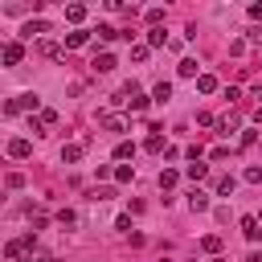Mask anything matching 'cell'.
Instances as JSON below:
<instances>
[{
	"instance_id": "cell-1",
	"label": "cell",
	"mask_w": 262,
	"mask_h": 262,
	"mask_svg": "<svg viewBox=\"0 0 262 262\" xmlns=\"http://www.w3.org/2000/svg\"><path fill=\"white\" fill-rule=\"evenodd\" d=\"M33 250H37V237H33V233L12 237V242L4 246V262H20V254H33Z\"/></svg>"
},
{
	"instance_id": "cell-2",
	"label": "cell",
	"mask_w": 262,
	"mask_h": 262,
	"mask_svg": "<svg viewBox=\"0 0 262 262\" xmlns=\"http://www.w3.org/2000/svg\"><path fill=\"white\" fill-rule=\"evenodd\" d=\"M20 111H29V115L41 111V98H37V94H16V98L4 102V115H20Z\"/></svg>"
},
{
	"instance_id": "cell-3",
	"label": "cell",
	"mask_w": 262,
	"mask_h": 262,
	"mask_svg": "<svg viewBox=\"0 0 262 262\" xmlns=\"http://www.w3.org/2000/svg\"><path fill=\"white\" fill-rule=\"evenodd\" d=\"M0 57H4V66H20V61H25V45H20V41H4Z\"/></svg>"
},
{
	"instance_id": "cell-4",
	"label": "cell",
	"mask_w": 262,
	"mask_h": 262,
	"mask_svg": "<svg viewBox=\"0 0 262 262\" xmlns=\"http://www.w3.org/2000/svg\"><path fill=\"white\" fill-rule=\"evenodd\" d=\"M98 123H102L106 131H127V119H119V115H111V111H98Z\"/></svg>"
},
{
	"instance_id": "cell-5",
	"label": "cell",
	"mask_w": 262,
	"mask_h": 262,
	"mask_svg": "<svg viewBox=\"0 0 262 262\" xmlns=\"http://www.w3.org/2000/svg\"><path fill=\"white\" fill-rule=\"evenodd\" d=\"M29 151H33V143H29V139H20V135H16V139H8V156H12V160H25Z\"/></svg>"
},
{
	"instance_id": "cell-6",
	"label": "cell",
	"mask_w": 262,
	"mask_h": 262,
	"mask_svg": "<svg viewBox=\"0 0 262 262\" xmlns=\"http://www.w3.org/2000/svg\"><path fill=\"white\" fill-rule=\"evenodd\" d=\"M242 233H246L250 242H258V237H262V221H258V217H242Z\"/></svg>"
},
{
	"instance_id": "cell-7",
	"label": "cell",
	"mask_w": 262,
	"mask_h": 262,
	"mask_svg": "<svg viewBox=\"0 0 262 262\" xmlns=\"http://www.w3.org/2000/svg\"><path fill=\"white\" fill-rule=\"evenodd\" d=\"M237 127H242L237 115H221V119H217V135H229V131H237Z\"/></svg>"
},
{
	"instance_id": "cell-8",
	"label": "cell",
	"mask_w": 262,
	"mask_h": 262,
	"mask_svg": "<svg viewBox=\"0 0 262 262\" xmlns=\"http://www.w3.org/2000/svg\"><path fill=\"white\" fill-rule=\"evenodd\" d=\"M82 147H86V143H66V147H61V164H78V160H82Z\"/></svg>"
},
{
	"instance_id": "cell-9",
	"label": "cell",
	"mask_w": 262,
	"mask_h": 262,
	"mask_svg": "<svg viewBox=\"0 0 262 262\" xmlns=\"http://www.w3.org/2000/svg\"><path fill=\"white\" fill-rule=\"evenodd\" d=\"M188 209H192V213H205V209H209V196H205L201 188H192V192H188Z\"/></svg>"
},
{
	"instance_id": "cell-10",
	"label": "cell",
	"mask_w": 262,
	"mask_h": 262,
	"mask_svg": "<svg viewBox=\"0 0 262 262\" xmlns=\"http://www.w3.org/2000/svg\"><path fill=\"white\" fill-rule=\"evenodd\" d=\"M201 250L213 254V258H221V237H217V233H205V237H201Z\"/></svg>"
},
{
	"instance_id": "cell-11",
	"label": "cell",
	"mask_w": 262,
	"mask_h": 262,
	"mask_svg": "<svg viewBox=\"0 0 262 262\" xmlns=\"http://www.w3.org/2000/svg\"><path fill=\"white\" fill-rule=\"evenodd\" d=\"M90 41V33L86 29H74V33H66V49H78V45H86Z\"/></svg>"
},
{
	"instance_id": "cell-12",
	"label": "cell",
	"mask_w": 262,
	"mask_h": 262,
	"mask_svg": "<svg viewBox=\"0 0 262 262\" xmlns=\"http://www.w3.org/2000/svg\"><path fill=\"white\" fill-rule=\"evenodd\" d=\"M184 176H188V180H205V176H209V164H201V160H192V164L184 168Z\"/></svg>"
},
{
	"instance_id": "cell-13",
	"label": "cell",
	"mask_w": 262,
	"mask_h": 262,
	"mask_svg": "<svg viewBox=\"0 0 262 262\" xmlns=\"http://www.w3.org/2000/svg\"><path fill=\"white\" fill-rule=\"evenodd\" d=\"M66 20H70V25H82V20H86V4H70V8H66Z\"/></svg>"
},
{
	"instance_id": "cell-14",
	"label": "cell",
	"mask_w": 262,
	"mask_h": 262,
	"mask_svg": "<svg viewBox=\"0 0 262 262\" xmlns=\"http://www.w3.org/2000/svg\"><path fill=\"white\" fill-rule=\"evenodd\" d=\"M20 33H25V37H37V33H49V20H41V16H37V20H29V25L20 29Z\"/></svg>"
},
{
	"instance_id": "cell-15",
	"label": "cell",
	"mask_w": 262,
	"mask_h": 262,
	"mask_svg": "<svg viewBox=\"0 0 262 262\" xmlns=\"http://www.w3.org/2000/svg\"><path fill=\"white\" fill-rule=\"evenodd\" d=\"M176 70H180V78H201V74H196V57H180Z\"/></svg>"
},
{
	"instance_id": "cell-16",
	"label": "cell",
	"mask_w": 262,
	"mask_h": 262,
	"mask_svg": "<svg viewBox=\"0 0 262 262\" xmlns=\"http://www.w3.org/2000/svg\"><path fill=\"white\" fill-rule=\"evenodd\" d=\"M115 180H119V184H131V180H135V168H131V164H115Z\"/></svg>"
},
{
	"instance_id": "cell-17",
	"label": "cell",
	"mask_w": 262,
	"mask_h": 262,
	"mask_svg": "<svg viewBox=\"0 0 262 262\" xmlns=\"http://www.w3.org/2000/svg\"><path fill=\"white\" fill-rule=\"evenodd\" d=\"M94 70H98V74H111V70H115V57H111V53H98V57H94Z\"/></svg>"
},
{
	"instance_id": "cell-18",
	"label": "cell",
	"mask_w": 262,
	"mask_h": 262,
	"mask_svg": "<svg viewBox=\"0 0 262 262\" xmlns=\"http://www.w3.org/2000/svg\"><path fill=\"white\" fill-rule=\"evenodd\" d=\"M196 90H201V94H213V90H217V78H213V74H201V78H196Z\"/></svg>"
},
{
	"instance_id": "cell-19",
	"label": "cell",
	"mask_w": 262,
	"mask_h": 262,
	"mask_svg": "<svg viewBox=\"0 0 262 262\" xmlns=\"http://www.w3.org/2000/svg\"><path fill=\"white\" fill-rule=\"evenodd\" d=\"M172 98V86L168 82H156V90H151V102H168Z\"/></svg>"
},
{
	"instance_id": "cell-20",
	"label": "cell",
	"mask_w": 262,
	"mask_h": 262,
	"mask_svg": "<svg viewBox=\"0 0 262 262\" xmlns=\"http://www.w3.org/2000/svg\"><path fill=\"white\" fill-rule=\"evenodd\" d=\"M160 45H168V37H164V29H151L147 33V49H160Z\"/></svg>"
},
{
	"instance_id": "cell-21",
	"label": "cell",
	"mask_w": 262,
	"mask_h": 262,
	"mask_svg": "<svg viewBox=\"0 0 262 262\" xmlns=\"http://www.w3.org/2000/svg\"><path fill=\"white\" fill-rule=\"evenodd\" d=\"M37 53H41V57H61V49H57L53 41H37Z\"/></svg>"
},
{
	"instance_id": "cell-22",
	"label": "cell",
	"mask_w": 262,
	"mask_h": 262,
	"mask_svg": "<svg viewBox=\"0 0 262 262\" xmlns=\"http://www.w3.org/2000/svg\"><path fill=\"white\" fill-rule=\"evenodd\" d=\"M115 37H123L115 25H98V41H115Z\"/></svg>"
},
{
	"instance_id": "cell-23",
	"label": "cell",
	"mask_w": 262,
	"mask_h": 262,
	"mask_svg": "<svg viewBox=\"0 0 262 262\" xmlns=\"http://www.w3.org/2000/svg\"><path fill=\"white\" fill-rule=\"evenodd\" d=\"M131 156H135V143H127V139H123V143L115 147V160H131Z\"/></svg>"
},
{
	"instance_id": "cell-24",
	"label": "cell",
	"mask_w": 262,
	"mask_h": 262,
	"mask_svg": "<svg viewBox=\"0 0 262 262\" xmlns=\"http://www.w3.org/2000/svg\"><path fill=\"white\" fill-rule=\"evenodd\" d=\"M176 180H180V172H172V168H164V172H160V188H172Z\"/></svg>"
},
{
	"instance_id": "cell-25",
	"label": "cell",
	"mask_w": 262,
	"mask_h": 262,
	"mask_svg": "<svg viewBox=\"0 0 262 262\" xmlns=\"http://www.w3.org/2000/svg\"><path fill=\"white\" fill-rule=\"evenodd\" d=\"M233 184H237L233 176H221V180H217V196H229V192H233Z\"/></svg>"
},
{
	"instance_id": "cell-26",
	"label": "cell",
	"mask_w": 262,
	"mask_h": 262,
	"mask_svg": "<svg viewBox=\"0 0 262 262\" xmlns=\"http://www.w3.org/2000/svg\"><path fill=\"white\" fill-rule=\"evenodd\" d=\"M143 147H147V151H164V135H156V131H151V135H147V143H143Z\"/></svg>"
},
{
	"instance_id": "cell-27",
	"label": "cell",
	"mask_w": 262,
	"mask_h": 262,
	"mask_svg": "<svg viewBox=\"0 0 262 262\" xmlns=\"http://www.w3.org/2000/svg\"><path fill=\"white\" fill-rule=\"evenodd\" d=\"M147 53H151L147 45H131V61H147Z\"/></svg>"
},
{
	"instance_id": "cell-28",
	"label": "cell",
	"mask_w": 262,
	"mask_h": 262,
	"mask_svg": "<svg viewBox=\"0 0 262 262\" xmlns=\"http://www.w3.org/2000/svg\"><path fill=\"white\" fill-rule=\"evenodd\" d=\"M20 184H25L20 172H8V176H4V188H20Z\"/></svg>"
},
{
	"instance_id": "cell-29",
	"label": "cell",
	"mask_w": 262,
	"mask_h": 262,
	"mask_svg": "<svg viewBox=\"0 0 262 262\" xmlns=\"http://www.w3.org/2000/svg\"><path fill=\"white\" fill-rule=\"evenodd\" d=\"M57 221H61V225H78V213H74V209H61Z\"/></svg>"
},
{
	"instance_id": "cell-30",
	"label": "cell",
	"mask_w": 262,
	"mask_h": 262,
	"mask_svg": "<svg viewBox=\"0 0 262 262\" xmlns=\"http://www.w3.org/2000/svg\"><path fill=\"white\" fill-rule=\"evenodd\" d=\"M246 180H250V184H262V168L250 164V168H246Z\"/></svg>"
},
{
	"instance_id": "cell-31",
	"label": "cell",
	"mask_w": 262,
	"mask_h": 262,
	"mask_svg": "<svg viewBox=\"0 0 262 262\" xmlns=\"http://www.w3.org/2000/svg\"><path fill=\"white\" fill-rule=\"evenodd\" d=\"M37 119H41V123H45V127H53V123H57V111H49V106H45V111H41V115H37Z\"/></svg>"
},
{
	"instance_id": "cell-32",
	"label": "cell",
	"mask_w": 262,
	"mask_h": 262,
	"mask_svg": "<svg viewBox=\"0 0 262 262\" xmlns=\"http://www.w3.org/2000/svg\"><path fill=\"white\" fill-rule=\"evenodd\" d=\"M250 16H254V20H262V4H250Z\"/></svg>"
},
{
	"instance_id": "cell-33",
	"label": "cell",
	"mask_w": 262,
	"mask_h": 262,
	"mask_svg": "<svg viewBox=\"0 0 262 262\" xmlns=\"http://www.w3.org/2000/svg\"><path fill=\"white\" fill-rule=\"evenodd\" d=\"M258 123H262V111H258Z\"/></svg>"
},
{
	"instance_id": "cell-34",
	"label": "cell",
	"mask_w": 262,
	"mask_h": 262,
	"mask_svg": "<svg viewBox=\"0 0 262 262\" xmlns=\"http://www.w3.org/2000/svg\"><path fill=\"white\" fill-rule=\"evenodd\" d=\"M258 221H262V213H258Z\"/></svg>"
}]
</instances>
